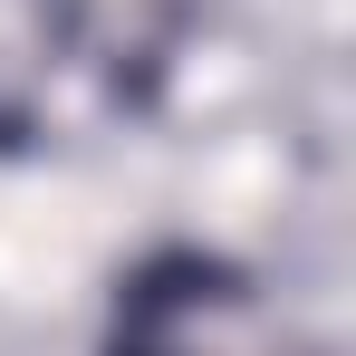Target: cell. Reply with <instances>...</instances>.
I'll return each mask as SVG.
<instances>
[{
	"instance_id": "1",
	"label": "cell",
	"mask_w": 356,
	"mask_h": 356,
	"mask_svg": "<svg viewBox=\"0 0 356 356\" xmlns=\"http://www.w3.org/2000/svg\"><path fill=\"white\" fill-rule=\"evenodd\" d=\"M106 356H327V347L250 270L212 260V250H154L116 289Z\"/></svg>"
}]
</instances>
